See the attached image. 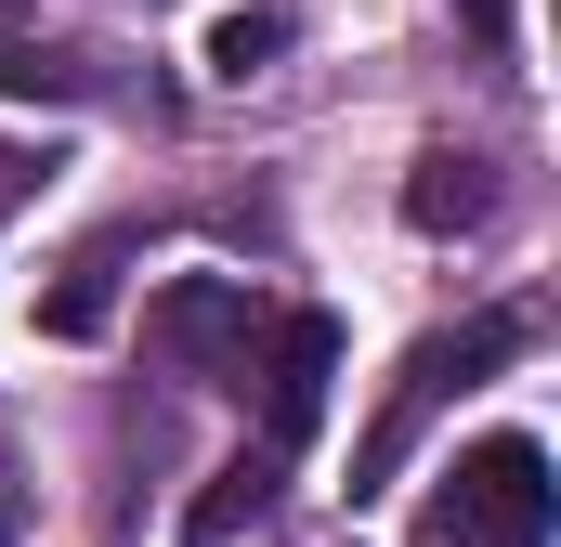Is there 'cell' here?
<instances>
[{"mask_svg": "<svg viewBox=\"0 0 561 547\" xmlns=\"http://www.w3.org/2000/svg\"><path fill=\"white\" fill-rule=\"evenodd\" d=\"M549 509H561L549 456H536L523 430H483V443L444 469V496L419 509V547H549Z\"/></svg>", "mask_w": 561, "mask_h": 547, "instance_id": "cell-1", "label": "cell"}, {"mask_svg": "<svg viewBox=\"0 0 561 547\" xmlns=\"http://www.w3.org/2000/svg\"><path fill=\"white\" fill-rule=\"evenodd\" d=\"M510 352H523V313H470V326L419 339V352H405V379H392V405H379V430L353 443V496H366V482H392V469H405V443H419L431 417H444V392L496 379Z\"/></svg>", "mask_w": 561, "mask_h": 547, "instance_id": "cell-2", "label": "cell"}, {"mask_svg": "<svg viewBox=\"0 0 561 547\" xmlns=\"http://www.w3.org/2000/svg\"><path fill=\"white\" fill-rule=\"evenodd\" d=\"M144 352L183 365V379H249V352H262V300H249L236 274H183V287L144 300Z\"/></svg>", "mask_w": 561, "mask_h": 547, "instance_id": "cell-3", "label": "cell"}, {"mask_svg": "<svg viewBox=\"0 0 561 547\" xmlns=\"http://www.w3.org/2000/svg\"><path fill=\"white\" fill-rule=\"evenodd\" d=\"M327 379H340V313H262V352L236 379V392H262V456H300L313 443Z\"/></svg>", "mask_w": 561, "mask_h": 547, "instance_id": "cell-4", "label": "cell"}, {"mask_svg": "<svg viewBox=\"0 0 561 547\" xmlns=\"http://www.w3.org/2000/svg\"><path fill=\"white\" fill-rule=\"evenodd\" d=\"M0 92H26V105H92V92H105V66H92L79 39H53L39 13H13V0H0Z\"/></svg>", "mask_w": 561, "mask_h": 547, "instance_id": "cell-5", "label": "cell"}, {"mask_svg": "<svg viewBox=\"0 0 561 547\" xmlns=\"http://www.w3.org/2000/svg\"><path fill=\"white\" fill-rule=\"evenodd\" d=\"M483 209H496V183H483V156H457V143H431L419 170H405V222H419V235H470Z\"/></svg>", "mask_w": 561, "mask_h": 547, "instance_id": "cell-6", "label": "cell"}, {"mask_svg": "<svg viewBox=\"0 0 561 547\" xmlns=\"http://www.w3.org/2000/svg\"><path fill=\"white\" fill-rule=\"evenodd\" d=\"M275 482H287V456H262V443H249L236 469H209V496L183 509V535H196V547H236L262 509H275Z\"/></svg>", "mask_w": 561, "mask_h": 547, "instance_id": "cell-7", "label": "cell"}, {"mask_svg": "<svg viewBox=\"0 0 561 547\" xmlns=\"http://www.w3.org/2000/svg\"><path fill=\"white\" fill-rule=\"evenodd\" d=\"M105 326H118V248H79L39 300V339H105Z\"/></svg>", "mask_w": 561, "mask_h": 547, "instance_id": "cell-8", "label": "cell"}, {"mask_svg": "<svg viewBox=\"0 0 561 547\" xmlns=\"http://www.w3.org/2000/svg\"><path fill=\"white\" fill-rule=\"evenodd\" d=\"M275 53H287V13H222L209 26V79H262Z\"/></svg>", "mask_w": 561, "mask_h": 547, "instance_id": "cell-9", "label": "cell"}, {"mask_svg": "<svg viewBox=\"0 0 561 547\" xmlns=\"http://www.w3.org/2000/svg\"><path fill=\"white\" fill-rule=\"evenodd\" d=\"M26 196H39V156H26V143H0V222H13Z\"/></svg>", "mask_w": 561, "mask_h": 547, "instance_id": "cell-10", "label": "cell"}, {"mask_svg": "<svg viewBox=\"0 0 561 547\" xmlns=\"http://www.w3.org/2000/svg\"><path fill=\"white\" fill-rule=\"evenodd\" d=\"M470 13V39H510V0H457Z\"/></svg>", "mask_w": 561, "mask_h": 547, "instance_id": "cell-11", "label": "cell"}]
</instances>
